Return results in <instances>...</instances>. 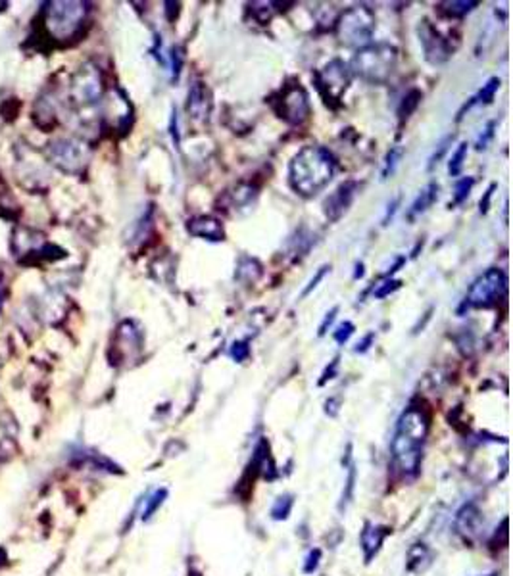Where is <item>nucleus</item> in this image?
<instances>
[{"mask_svg": "<svg viewBox=\"0 0 513 576\" xmlns=\"http://www.w3.org/2000/svg\"><path fill=\"white\" fill-rule=\"evenodd\" d=\"M333 154L323 146H304L288 164V185L300 196L312 198L325 188L334 175Z\"/></svg>", "mask_w": 513, "mask_h": 576, "instance_id": "obj_1", "label": "nucleus"}, {"mask_svg": "<svg viewBox=\"0 0 513 576\" xmlns=\"http://www.w3.org/2000/svg\"><path fill=\"white\" fill-rule=\"evenodd\" d=\"M427 417L419 410H407L398 421L396 436L393 442V453L396 463L406 473H415L419 465L421 444L427 434Z\"/></svg>", "mask_w": 513, "mask_h": 576, "instance_id": "obj_2", "label": "nucleus"}, {"mask_svg": "<svg viewBox=\"0 0 513 576\" xmlns=\"http://www.w3.org/2000/svg\"><path fill=\"white\" fill-rule=\"evenodd\" d=\"M398 66V50L387 43H371L358 48L350 62V73L371 85H383L393 77Z\"/></svg>", "mask_w": 513, "mask_h": 576, "instance_id": "obj_3", "label": "nucleus"}, {"mask_svg": "<svg viewBox=\"0 0 513 576\" xmlns=\"http://www.w3.org/2000/svg\"><path fill=\"white\" fill-rule=\"evenodd\" d=\"M375 33V13L367 6H352L337 21V39L350 48H363L371 45Z\"/></svg>", "mask_w": 513, "mask_h": 576, "instance_id": "obj_4", "label": "nucleus"}, {"mask_svg": "<svg viewBox=\"0 0 513 576\" xmlns=\"http://www.w3.org/2000/svg\"><path fill=\"white\" fill-rule=\"evenodd\" d=\"M87 12L85 2H50L47 10L48 31L56 39H69L79 31Z\"/></svg>", "mask_w": 513, "mask_h": 576, "instance_id": "obj_5", "label": "nucleus"}, {"mask_svg": "<svg viewBox=\"0 0 513 576\" xmlns=\"http://www.w3.org/2000/svg\"><path fill=\"white\" fill-rule=\"evenodd\" d=\"M507 288V277L502 269H488L475 283L467 294V304L473 307H490L504 296Z\"/></svg>", "mask_w": 513, "mask_h": 576, "instance_id": "obj_6", "label": "nucleus"}, {"mask_svg": "<svg viewBox=\"0 0 513 576\" xmlns=\"http://www.w3.org/2000/svg\"><path fill=\"white\" fill-rule=\"evenodd\" d=\"M350 83V69L340 60L329 62L317 73V89L323 94L325 102H339L342 94L346 93Z\"/></svg>", "mask_w": 513, "mask_h": 576, "instance_id": "obj_7", "label": "nucleus"}, {"mask_svg": "<svg viewBox=\"0 0 513 576\" xmlns=\"http://www.w3.org/2000/svg\"><path fill=\"white\" fill-rule=\"evenodd\" d=\"M417 35H419V45L423 48V56H425V60L429 64L440 66V64L448 62V58L452 56V48L448 45V40L439 33V29L429 20L419 21Z\"/></svg>", "mask_w": 513, "mask_h": 576, "instance_id": "obj_8", "label": "nucleus"}, {"mask_svg": "<svg viewBox=\"0 0 513 576\" xmlns=\"http://www.w3.org/2000/svg\"><path fill=\"white\" fill-rule=\"evenodd\" d=\"M279 113L283 120H287L293 125H302L310 115V100L304 86L298 85L287 86L279 100Z\"/></svg>", "mask_w": 513, "mask_h": 576, "instance_id": "obj_9", "label": "nucleus"}, {"mask_svg": "<svg viewBox=\"0 0 513 576\" xmlns=\"http://www.w3.org/2000/svg\"><path fill=\"white\" fill-rule=\"evenodd\" d=\"M102 94V81L101 73L96 72V67L85 66L81 67L74 83V96L75 102L79 104H93L101 98Z\"/></svg>", "mask_w": 513, "mask_h": 576, "instance_id": "obj_10", "label": "nucleus"}, {"mask_svg": "<svg viewBox=\"0 0 513 576\" xmlns=\"http://www.w3.org/2000/svg\"><path fill=\"white\" fill-rule=\"evenodd\" d=\"M50 156H52L54 164L64 167L66 171H77L83 164H85V150L81 145L74 140H58L54 142L50 148Z\"/></svg>", "mask_w": 513, "mask_h": 576, "instance_id": "obj_11", "label": "nucleus"}, {"mask_svg": "<svg viewBox=\"0 0 513 576\" xmlns=\"http://www.w3.org/2000/svg\"><path fill=\"white\" fill-rule=\"evenodd\" d=\"M356 191H358V183H352V181H350V183L340 185L339 188L325 200L323 212H325L329 221H339V219L348 212V208L352 205L354 196H356Z\"/></svg>", "mask_w": 513, "mask_h": 576, "instance_id": "obj_12", "label": "nucleus"}, {"mask_svg": "<svg viewBox=\"0 0 513 576\" xmlns=\"http://www.w3.org/2000/svg\"><path fill=\"white\" fill-rule=\"evenodd\" d=\"M212 112V100H210V91L202 81H194L188 89L187 98V113L194 121H208Z\"/></svg>", "mask_w": 513, "mask_h": 576, "instance_id": "obj_13", "label": "nucleus"}, {"mask_svg": "<svg viewBox=\"0 0 513 576\" xmlns=\"http://www.w3.org/2000/svg\"><path fill=\"white\" fill-rule=\"evenodd\" d=\"M187 231L193 237L210 240V242H220V240L225 239L223 223L218 218H212V215H198V218L188 219Z\"/></svg>", "mask_w": 513, "mask_h": 576, "instance_id": "obj_14", "label": "nucleus"}, {"mask_svg": "<svg viewBox=\"0 0 513 576\" xmlns=\"http://www.w3.org/2000/svg\"><path fill=\"white\" fill-rule=\"evenodd\" d=\"M439 191L440 186L436 185V183H429V185L423 188V191L417 194V198L413 200L412 205H410V212H407V219L410 221H413L415 219V215H419V213H425L431 205L436 202V198H439Z\"/></svg>", "mask_w": 513, "mask_h": 576, "instance_id": "obj_15", "label": "nucleus"}, {"mask_svg": "<svg viewBox=\"0 0 513 576\" xmlns=\"http://www.w3.org/2000/svg\"><path fill=\"white\" fill-rule=\"evenodd\" d=\"M477 6H479L477 0H461V2H442L440 10H442V13L452 16V18H463Z\"/></svg>", "mask_w": 513, "mask_h": 576, "instance_id": "obj_16", "label": "nucleus"}, {"mask_svg": "<svg viewBox=\"0 0 513 576\" xmlns=\"http://www.w3.org/2000/svg\"><path fill=\"white\" fill-rule=\"evenodd\" d=\"M498 89H500V79H498V77H490V79L487 81V85H483L479 94L475 96L473 102L475 104H477V102H480V104H490L494 100V94L498 93Z\"/></svg>", "mask_w": 513, "mask_h": 576, "instance_id": "obj_17", "label": "nucleus"}, {"mask_svg": "<svg viewBox=\"0 0 513 576\" xmlns=\"http://www.w3.org/2000/svg\"><path fill=\"white\" fill-rule=\"evenodd\" d=\"M473 185H475L473 177H463V179L458 181L456 186H453V200L450 202V205H458V204H461L463 200H467V196H469V192H471Z\"/></svg>", "mask_w": 513, "mask_h": 576, "instance_id": "obj_18", "label": "nucleus"}, {"mask_svg": "<svg viewBox=\"0 0 513 576\" xmlns=\"http://www.w3.org/2000/svg\"><path fill=\"white\" fill-rule=\"evenodd\" d=\"M421 98H423V94L419 93V91H412V93L407 94L406 98H404V102H402L400 110H398V115H400V120H407L410 115L413 113V110L419 106Z\"/></svg>", "mask_w": 513, "mask_h": 576, "instance_id": "obj_19", "label": "nucleus"}, {"mask_svg": "<svg viewBox=\"0 0 513 576\" xmlns=\"http://www.w3.org/2000/svg\"><path fill=\"white\" fill-rule=\"evenodd\" d=\"M466 156H467V142H461V145L456 148V152L452 154L450 166H448V173H450L452 177H458V175H460Z\"/></svg>", "mask_w": 513, "mask_h": 576, "instance_id": "obj_20", "label": "nucleus"}, {"mask_svg": "<svg viewBox=\"0 0 513 576\" xmlns=\"http://www.w3.org/2000/svg\"><path fill=\"white\" fill-rule=\"evenodd\" d=\"M452 140H453V135H448L446 139L440 140L439 146H436V150L433 152V156L429 158V166H427V169H429V171H431V169H433L434 166H439L440 159H442V156H444V154L448 152V146L452 145Z\"/></svg>", "mask_w": 513, "mask_h": 576, "instance_id": "obj_21", "label": "nucleus"}, {"mask_svg": "<svg viewBox=\"0 0 513 576\" xmlns=\"http://www.w3.org/2000/svg\"><path fill=\"white\" fill-rule=\"evenodd\" d=\"M402 158V148H393L385 158V169H383V179H387L388 175H393L394 167L398 166V159Z\"/></svg>", "mask_w": 513, "mask_h": 576, "instance_id": "obj_22", "label": "nucleus"}, {"mask_svg": "<svg viewBox=\"0 0 513 576\" xmlns=\"http://www.w3.org/2000/svg\"><path fill=\"white\" fill-rule=\"evenodd\" d=\"M400 286H402V281H398V278H388V281H385L383 285L377 286V290L373 292L375 298H385V296H388V294H393V292L398 290Z\"/></svg>", "mask_w": 513, "mask_h": 576, "instance_id": "obj_23", "label": "nucleus"}, {"mask_svg": "<svg viewBox=\"0 0 513 576\" xmlns=\"http://www.w3.org/2000/svg\"><path fill=\"white\" fill-rule=\"evenodd\" d=\"M354 334V324L350 323V321H344V323L339 324V329L334 331V340L339 342V344H344V342H348V338L352 337Z\"/></svg>", "mask_w": 513, "mask_h": 576, "instance_id": "obj_24", "label": "nucleus"}, {"mask_svg": "<svg viewBox=\"0 0 513 576\" xmlns=\"http://www.w3.org/2000/svg\"><path fill=\"white\" fill-rule=\"evenodd\" d=\"M329 269H331L329 265H323V267H320V269H317V273L313 275V278L310 281V283H308L306 288L302 290V298H304V296H308V294H310V292H312L313 288H317V285H320L321 281H323V277H325Z\"/></svg>", "mask_w": 513, "mask_h": 576, "instance_id": "obj_25", "label": "nucleus"}, {"mask_svg": "<svg viewBox=\"0 0 513 576\" xmlns=\"http://www.w3.org/2000/svg\"><path fill=\"white\" fill-rule=\"evenodd\" d=\"M248 354H250V350H248L247 342H235L233 348H231V356H233L237 361H242V359L248 358Z\"/></svg>", "mask_w": 513, "mask_h": 576, "instance_id": "obj_26", "label": "nucleus"}, {"mask_svg": "<svg viewBox=\"0 0 513 576\" xmlns=\"http://www.w3.org/2000/svg\"><path fill=\"white\" fill-rule=\"evenodd\" d=\"M337 313H339V307H333L331 312L327 313L325 319H323V323L320 324V337H323L327 332V327H331V323L334 321V317H337Z\"/></svg>", "mask_w": 513, "mask_h": 576, "instance_id": "obj_27", "label": "nucleus"}, {"mask_svg": "<svg viewBox=\"0 0 513 576\" xmlns=\"http://www.w3.org/2000/svg\"><path fill=\"white\" fill-rule=\"evenodd\" d=\"M171 60H174V77L175 79H177V77H179V72H181V52H179V48H174V50H171Z\"/></svg>", "mask_w": 513, "mask_h": 576, "instance_id": "obj_28", "label": "nucleus"}, {"mask_svg": "<svg viewBox=\"0 0 513 576\" xmlns=\"http://www.w3.org/2000/svg\"><path fill=\"white\" fill-rule=\"evenodd\" d=\"M373 338H375L373 332H369V334H367V337L363 338L361 342H358V346H356V351H367V350H369V344L373 342Z\"/></svg>", "mask_w": 513, "mask_h": 576, "instance_id": "obj_29", "label": "nucleus"}, {"mask_svg": "<svg viewBox=\"0 0 513 576\" xmlns=\"http://www.w3.org/2000/svg\"><path fill=\"white\" fill-rule=\"evenodd\" d=\"M496 188V185H492L490 188L487 191V194H485V200H480V212L487 213L488 210V204H490V198H492V191Z\"/></svg>", "mask_w": 513, "mask_h": 576, "instance_id": "obj_30", "label": "nucleus"}]
</instances>
